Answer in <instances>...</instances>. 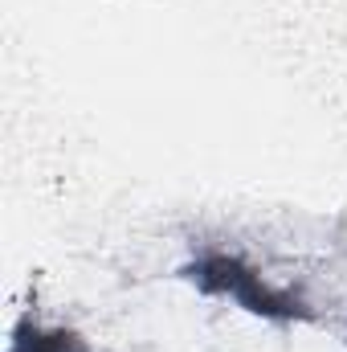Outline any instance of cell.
<instances>
[{
    "mask_svg": "<svg viewBox=\"0 0 347 352\" xmlns=\"http://www.w3.org/2000/svg\"><path fill=\"white\" fill-rule=\"evenodd\" d=\"M188 274H192L204 291L229 295V299H237L241 307H250V311H258V316H270V320H307V316H311L294 295L270 287L261 274H254L246 263H237V258H229V254H204Z\"/></svg>",
    "mask_w": 347,
    "mask_h": 352,
    "instance_id": "6da1fadb",
    "label": "cell"
}]
</instances>
